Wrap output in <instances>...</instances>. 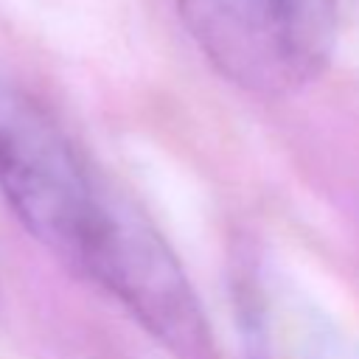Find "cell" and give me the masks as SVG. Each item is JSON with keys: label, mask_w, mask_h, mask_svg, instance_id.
I'll list each match as a JSON object with an SVG mask.
<instances>
[{"label": "cell", "mask_w": 359, "mask_h": 359, "mask_svg": "<svg viewBox=\"0 0 359 359\" xmlns=\"http://www.w3.org/2000/svg\"><path fill=\"white\" fill-rule=\"evenodd\" d=\"M247 359H359V345L289 278L250 264L236 280Z\"/></svg>", "instance_id": "3957f363"}, {"label": "cell", "mask_w": 359, "mask_h": 359, "mask_svg": "<svg viewBox=\"0 0 359 359\" xmlns=\"http://www.w3.org/2000/svg\"><path fill=\"white\" fill-rule=\"evenodd\" d=\"M177 14L210 67L255 95L306 87L337 42V0H177Z\"/></svg>", "instance_id": "7a4b0ae2"}, {"label": "cell", "mask_w": 359, "mask_h": 359, "mask_svg": "<svg viewBox=\"0 0 359 359\" xmlns=\"http://www.w3.org/2000/svg\"><path fill=\"white\" fill-rule=\"evenodd\" d=\"M0 194L45 250L115 297L146 331H163L191 309L194 286L154 222L34 95L6 81Z\"/></svg>", "instance_id": "6da1fadb"}]
</instances>
